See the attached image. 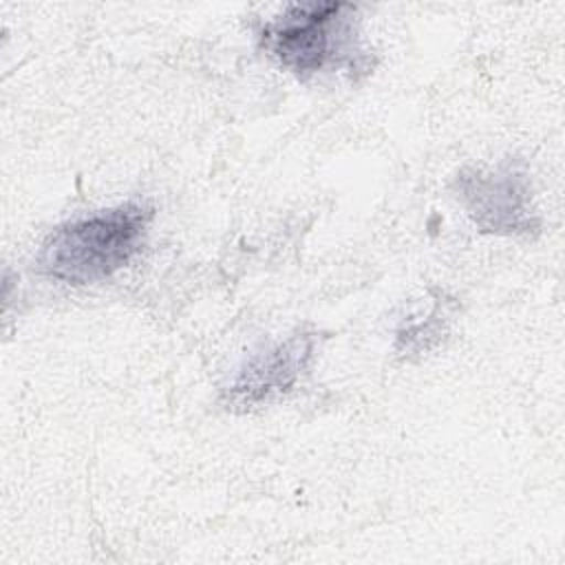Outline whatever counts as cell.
I'll return each instance as SVG.
<instances>
[{
  "instance_id": "cell-1",
  "label": "cell",
  "mask_w": 565,
  "mask_h": 565,
  "mask_svg": "<svg viewBox=\"0 0 565 565\" xmlns=\"http://www.w3.org/2000/svg\"><path fill=\"white\" fill-rule=\"evenodd\" d=\"M154 207L126 201L57 225L40 245L35 267L66 285H93L124 269L143 247Z\"/></svg>"
},
{
  "instance_id": "cell-2",
  "label": "cell",
  "mask_w": 565,
  "mask_h": 565,
  "mask_svg": "<svg viewBox=\"0 0 565 565\" xmlns=\"http://www.w3.org/2000/svg\"><path fill=\"white\" fill-rule=\"evenodd\" d=\"M260 46L298 79L344 64L358 66V7L351 2L289 4L280 15L265 22Z\"/></svg>"
},
{
  "instance_id": "cell-3",
  "label": "cell",
  "mask_w": 565,
  "mask_h": 565,
  "mask_svg": "<svg viewBox=\"0 0 565 565\" xmlns=\"http://www.w3.org/2000/svg\"><path fill=\"white\" fill-rule=\"evenodd\" d=\"M452 192L483 234L532 236L541 230L532 207L527 163L521 157H505L492 168L459 170Z\"/></svg>"
},
{
  "instance_id": "cell-5",
  "label": "cell",
  "mask_w": 565,
  "mask_h": 565,
  "mask_svg": "<svg viewBox=\"0 0 565 565\" xmlns=\"http://www.w3.org/2000/svg\"><path fill=\"white\" fill-rule=\"evenodd\" d=\"M441 318H439V302H437L433 307L430 316H426L424 320L404 322V327L397 331V349L406 351V353L428 351L433 344L439 342V335L444 333V320Z\"/></svg>"
},
{
  "instance_id": "cell-4",
  "label": "cell",
  "mask_w": 565,
  "mask_h": 565,
  "mask_svg": "<svg viewBox=\"0 0 565 565\" xmlns=\"http://www.w3.org/2000/svg\"><path fill=\"white\" fill-rule=\"evenodd\" d=\"M316 344V331H296L287 340L252 353L223 388V404L230 411H249L289 393L309 369Z\"/></svg>"
}]
</instances>
